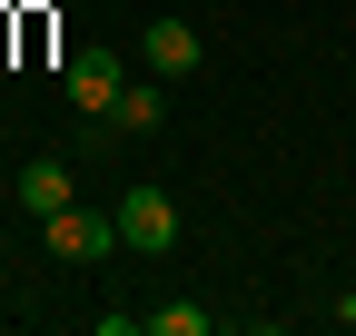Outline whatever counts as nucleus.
<instances>
[{"label": "nucleus", "instance_id": "f257e3e1", "mask_svg": "<svg viewBox=\"0 0 356 336\" xmlns=\"http://www.w3.org/2000/svg\"><path fill=\"white\" fill-rule=\"evenodd\" d=\"M40 237H50V258L60 267H99L109 258V247H119V218H99V208H60V218H40Z\"/></svg>", "mask_w": 356, "mask_h": 336}, {"label": "nucleus", "instance_id": "f03ea898", "mask_svg": "<svg viewBox=\"0 0 356 336\" xmlns=\"http://www.w3.org/2000/svg\"><path fill=\"white\" fill-rule=\"evenodd\" d=\"M119 247H139V258L178 247V208H168V188H129V198H119Z\"/></svg>", "mask_w": 356, "mask_h": 336}, {"label": "nucleus", "instance_id": "7ed1b4c3", "mask_svg": "<svg viewBox=\"0 0 356 336\" xmlns=\"http://www.w3.org/2000/svg\"><path fill=\"white\" fill-rule=\"evenodd\" d=\"M119 79H129L119 50H79V60H70V109H79V119H99V109L119 99Z\"/></svg>", "mask_w": 356, "mask_h": 336}, {"label": "nucleus", "instance_id": "20e7f679", "mask_svg": "<svg viewBox=\"0 0 356 336\" xmlns=\"http://www.w3.org/2000/svg\"><path fill=\"white\" fill-rule=\"evenodd\" d=\"M99 119H109L119 139H149L159 119H168V79H119V99H109Z\"/></svg>", "mask_w": 356, "mask_h": 336}, {"label": "nucleus", "instance_id": "39448f33", "mask_svg": "<svg viewBox=\"0 0 356 336\" xmlns=\"http://www.w3.org/2000/svg\"><path fill=\"white\" fill-rule=\"evenodd\" d=\"M139 60H149V79H188V69H198V30H188V20H149Z\"/></svg>", "mask_w": 356, "mask_h": 336}, {"label": "nucleus", "instance_id": "423d86ee", "mask_svg": "<svg viewBox=\"0 0 356 336\" xmlns=\"http://www.w3.org/2000/svg\"><path fill=\"white\" fill-rule=\"evenodd\" d=\"M70 198H79V188H70L60 158H30V168H20V208H30V218H60Z\"/></svg>", "mask_w": 356, "mask_h": 336}, {"label": "nucleus", "instance_id": "0eeeda50", "mask_svg": "<svg viewBox=\"0 0 356 336\" xmlns=\"http://www.w3.org/2000/svg\"><path fill=\"white\" fill-rule=\"evenodd\" d=\"M149 326L159 336H208V307L198 297H168V307H149Z\"/></svg>", "mask_w": 356, "mask_h": 336}]
</instances>
